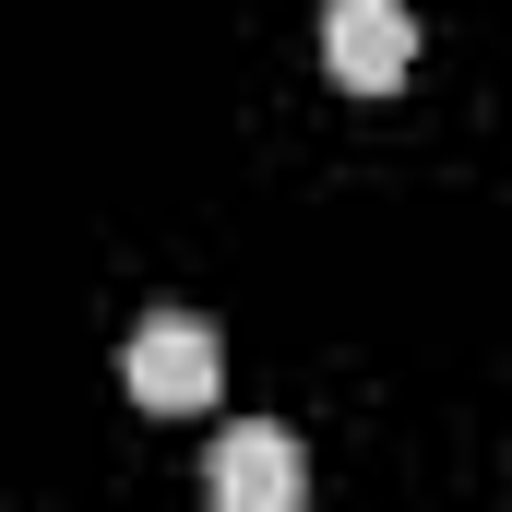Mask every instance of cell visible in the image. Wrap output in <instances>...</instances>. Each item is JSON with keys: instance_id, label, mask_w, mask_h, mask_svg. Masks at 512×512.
Wrapping results in <instances>:
<instances>
[{"instance_id": "6da1fadb", "label": "cell", "mask_w": 512, "mask_h": 512, "mask_svg": "<svg viewBox=\"0 0 512 512\" xmlns=\"http://www.w3.org/2000/svg\"><path fill=\"white\" fill-rule=\"evenodd\" d=\"M120 382L143 417H203L215 405V382H227V334L203 322V310H155V322H131V358Z\"/></svg>"}, {"instance_id": "7a4b0ae2", "label": "cell", "mask_w": 512, "mask_h": 512, "mask_svg": "<svg viewBox=\"0 0 512 512\" xmlns=\"http://www.w3.org/2000/svg\"><path fill=\"white\" fill-rule=\"evenodd\" d=\"M405 60H417V12H405V0H334V12H322V72H334L346 96H393Z\"/></svg>"}, {"instance_id": "3957f363", "label": "cell", "mask_w": 512, "mask_h": 512, "mask_svg": "<svg viewBox=\"0 0 512 512\" xmlns=\"http://www.w3.org/2000/svg\"><path fill=\"white\" fill-rule=\"evenodd\" d=\"M203 489H215V512H298L310 501V453L286 441V429H227L215 441V465H203Z\"/></svg>"}]
</instances>
